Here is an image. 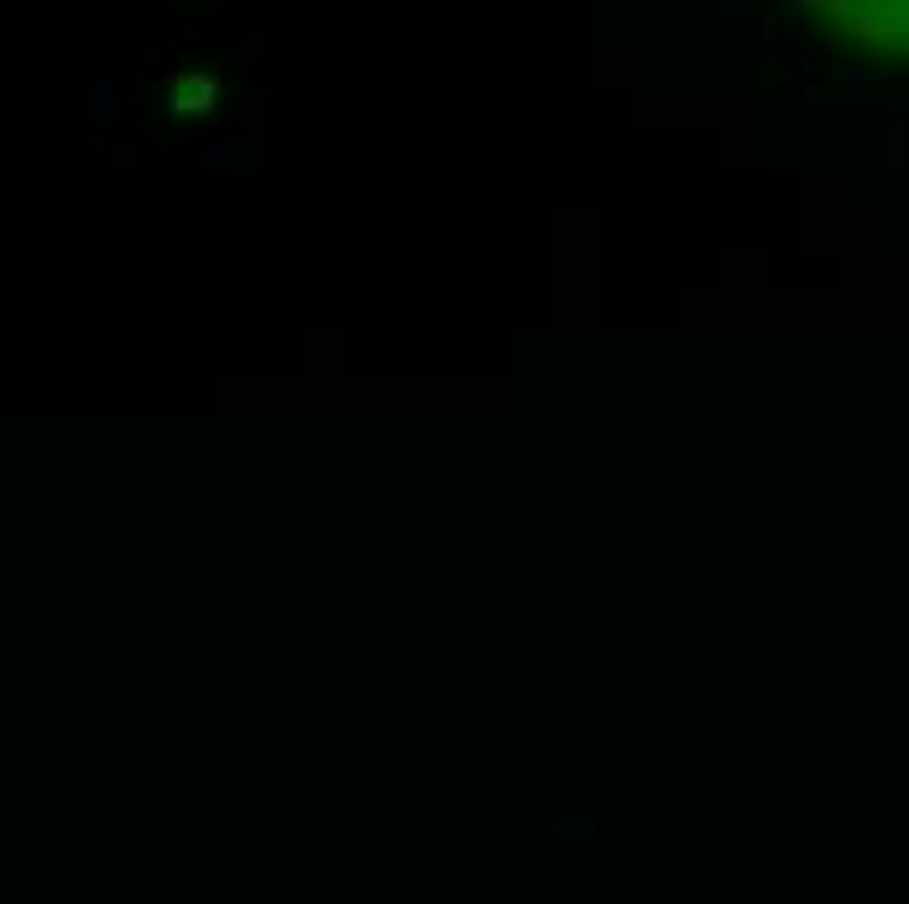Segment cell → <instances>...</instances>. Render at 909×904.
Returning a JSON list of instances; mask_svg holds the SVG:
<instances>
[{
	"label": "cell",
	"mask_w": 909,
	"mask_h": 904,
	"mask_svg": "<svg viewBox=\"0 0 909 904\" xmlns=\"http://www.w3.org/2000/svg\"><path fill=\"white\" fill-rule=\"evenodd\" d=\"M194 157L204 162V168H236V131H209L194 142Z\"/></svg>",
	"instance_id": "2"
},
{
	"label": "cell",
	"mask_w": 909,
	"mask_h": 904,
	"mask_svg": "<svg viewBox=\"0 0 909 904\" xmlns=\"http://www.w3.org/2000/svg\"><path fill=\"white\" fill-rule=\"evenodd\" d=\"M95 126L100 131H115V126H126L131 121V100H136V84H115V79H105V84H95Z\"/></svg>",
	"instance_id": "1"
}]
</instances>
